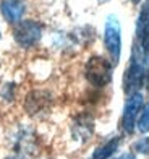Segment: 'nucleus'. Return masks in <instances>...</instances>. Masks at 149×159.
Returning <instances> with one entry per match:
<instances>
[{
  "mask_svg": "<svg viewBox=\"0 0 149 159\" xmlns=\"http://www.w3.org/2000/svg\"><path fill=\"white\" fill-rule=\"evenodd\" d=\"M13 38L16 44L23 49H29L36 46L42 38V25L37 21L28 20V21H20L13 28Z\"/></svg>",
  "mask_w": 149,
  "mask_h": 159,
  "instance_id": "obj_4",
  "label": "nucleus"
},
{
  "mask_svg": "<svg viewBox=\"0 0 149 159\" xmlns=\"http://www.w3.org/2000/svg\"><path fill=\"white\" fill-rule=\"evenodd\" d=\"M0 38H2V31H0Z\"/></svg>",
  "mask_w": 149,
  "mask_h": 159,
  "instance_id": "obj_14",
  "label": "nucleus"
},
{
  "mask_svg": "<svg viewBox=\"0 0 149 159\" xmlns=\"http://www.w3.org/2000/svg\"><path fill=\"white\" fill-rule=\"evenodd\" d=\"M131 62L149 71V0L143 3L136 21V36L131 52Z\"/></svg>",
  "mask_w": 149,
  "mask_h": 159,
  "instance_id": "obj_1",
  "label": "nucleus"
},
{
  "mask_svg": "<svg viewBox=\"0 0 149 159\" xmlns=\"http://www.w3.org/2000/svg\"><path fill=\"white\" fill-rule=\"evenodd\" d=\"M143 94H139V93H133L126 99L122 114V130L126 135H131L134 132V122H136L141 109H143Z\"/></svg>",
  "mask_w": 149,
  "mask_h": 159,
  "instance_id": "obj_5",
  "label": "nucleus"
},
{
  "mask_svg": "<svg viewBox=\"0 0 149 159\" xmlns=\"http://www.w3.org/2000/svg\"><path fill=\"white\" fill-rule=\"evenodd\" d=\"M7 159H24V157H21V156H10V157H7Z\"/></svg>",
  "mask_w": 149,
  "mask_h": 159,
  "instance_id": "obj_12",
  "label": "nucleus"
},
{
  "mask_svg": "<svg viewBox=\"0 0 149 159\" xmlns=\"http://www.w3.org/2000/svg\"><path fill=\"white\" fill-rule=\"evenodd\" d=\"M120 146V138L115 136V138H110L105 143H102L99 148H96V151L93 153L91 159H109Z\"/></svg>",
  "mask_w": 149,
  "mask_h": 159,
  "instance_id": "obj_8",
  "label": "nucleus"
},
{
  "mask_svg": "<svg viewBox=\"0 0 149 159\" xmlns=\"http://www.w3.org/2000/svg\"><path fill=\"white\" fill-rule=\"evenodd\" d=\"M93 119L88 117V115H81V117H78L75 125H73V135L76 140H83L86 141L91 135H93Z\"/></svg>",
  "mask_w": 149,
  "mask_h": 159,
  "instance_id": "obj_7",
  "label": "nucleus"
},
{
  "mask_svg": "<svg viewBox=\"0 0 149 159\" xmlns=\"http://www.w3.org/2000/svg\"><path fill=\"white\" fill-rule=\"evenodd\" d=\"M131 2H133V3H139V2H141V0H131Z\"/></svg>",
  "mask_w": 149,
  "mask_h": 159,
  "instance_id": "obj_13",
  "label": "nucleus"
},
{
  "mask_svg": "<svg viewBox=\"0 0 149 159\" xmlns=\"http://www.w3.org/2000/svg\"><path fill=\"white\" fill-rule=\"evenodd\" d=\"M138 130L141 133L149 132V104H146L138 115Z\"/></svg>",
  "mask_w": 149,
  "mask_h": 159,
  "instance_id": "obj_9",
  "label": "nucleus"
},
{
  "mask_svg": "<svg viewBox=\"0 0 149 159\" xmlns=\"http://www.w3.org/2000/svg\"><path fill=\"white\" fill-rule=\"evenodd\" d=\"M101 2H105V0H101Z\"/></svg>",
  "mask_w": 149,
  "mask_h": 159,
  "instance_id": "obj_15",
  "label": "nucleus"
},
{
  "mask_svg": "<svg viewBox=\"0 0 149 159\" xmlns=\"http://www.w3.org/2000/svg\"><path fill=\"white\" fill-rule=\"evenodd\" d=\"M104 44L109 52L110 62L117 65L120 62L122 54V31H120V21L117 16L110 15L105 20V30H104Z\"/></svg>",
  "mask_w": 149,
  "mask_h": 159,
  "instance_id": "obj_3",
  "label": "nucleus"
},
{
  "mask_svg": "<svg viewBox=\"0 0 149 159\" xmlns=\"http://www.w3.org/2000/svg\"><path fill=\"white\" fill-rule=\"evenodd\" d=\"M117 159H136V156H134V154H123V156H120Z\"/></svg>",
  "mask_w": 149,
  "mask_h": 159,
  "instance_id": "obj_11",
  "label": "nucleus"
},
{
  "mask_svg": "<svg viewBox=\"0 0 149 159\" xmlns=\"http://www.w3.org/2000/svg\"><path fill=\"white\" fill-rule=\"evenodd\" d=\"M134 151L139 154H149V138L139 140L138 143H134Z\"/></svg>",
  "mask_w": 149,
  "mask_h": 159,
  "instance_id": "obj_10",
  "label": "nucleus"
},
{
  "mask_svg": "<svg viewBox=\"0 0 149 159\" xmlns=\"http://www.w3.org/2000/svg\"><path fill=\"white\" fill-rule=\"evenodd\" d=\"M112 67L113 63L101 55H94L88 60L86 67H84V75L86 80L96 86V88H104L107 86L112 80Z\"/></svg>",
  "mask_w": 149,
  "mask_h": 159,
  "instance_id": "obj_2",
  "label": "nucleus"
},
{
  "mask_svg": "<svg viewBox=\"0 0 149 159\" xmlns=\"http://www.w3.org/2000/svg\"><path fill=\"white\" fill-rule=\"evenodd\" d=\"M0 11H2V16L10 25H16V23H20L23 15H24L26 3L23 0H2Z\"/></svg>",
  "mask_w": 149,
  "mask_h": 159,
  "instance_id": "obj_6",
  "label": "nucleus"
}]
</instances>
